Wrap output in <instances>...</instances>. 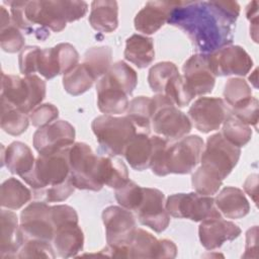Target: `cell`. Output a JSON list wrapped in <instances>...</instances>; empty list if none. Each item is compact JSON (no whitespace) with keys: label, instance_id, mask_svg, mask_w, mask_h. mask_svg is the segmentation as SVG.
<instances>
[{"label":"cell","instance_id":"53","mask_svg":"<svg viewBox=\"0 0 259 259\" xmlns=\"http://www.w3.org/2000/svg\"><path fill=\"white\" fill-rule=\"evenodd\" d=\"M246 193L253 199L255 204H257V189H258V175L257 174H251L248 176L246 181L243 185Z\"/></svg>","mask_w":259,"mask_h":259},{"label":"cell","instance_id":"18","mask_svg":"<svg viewBox=\"0 0 259 259\" xmlns=\"http://www.w3.org/2000/svg\"><path fill=\"white\" fill-rule=\"evenodd\" d=\"M183 74L185 84L194 97L212 91L215 75L209 66L207 54L191 56L183 65Z\"/></svg>","mask_w":259,"mask_h":259},{"label":"cell","instance_id":"1","mask_svg":"<svg viewBox=\"0 0 259 259\" xmlns=\"http://www.w3.org/2000/svg\"><path fill=\"white\" fill-rule=\"evenodd\" d=\"M239 14L235 1H177L167 22L187 34L201 54H210L233 42Z\"/></svg>","mask_w":259,"mask_h":259},{"label":"cell","instance_id":"14","mask_svg":"<svg viewBox=\"0 0 259 259\" xmlns=\"http://www.w3.org/2000/svg\"><path fill=\"white\" fill-rule=\"evenodd\" d=\"M209 66L217 76H245L253 67L249 54L240 46H226L207 54Z\"/></svg>","mask_w":259,"mask_h":259},{"label":"cell","instance_id":"37","mask_svg":"<svg viewBox=\"0 0 259 259\" xmlns=\"http://www.w3.org/2000/svg\"><path fill=\"white\" fill-rule=\"evenodd\" d=\"M178 73L176 65L172 62H161L154 65L148 74V82L152 91L163 94L167 82Z\"/></svg>","mask_w":259,"mask_h":259},{"label":"cell","instance_id":"4","mask_svg":"<svg viewBox=\"0 0 259 259\" xmlns=\"http://www.w3.org/2000/svg\"><path fill=\"white\" fill-rule=\"evenodd\" d=\"M91 128L100 148L111 157L123 155L126 145L137 134L134 123L127 116L103 114L93 119Z\"/></svg>","mask_w":259,"mask_h":259},{"label":"cell","instance_id":"43","mask_svg":"<svg viewBox=\"0 0 259 259\" xmlns=\"http://www.w3.org/2000/svg\"><path fill=\"white\" fill-rule=\"evenodd\" d=\"M36 72L48 80L61 74L55 48H46L39 50L36 63Z\"/></svg>","mask_w":259,"mask_h":259},{"label":"cell","instance_id":"36","mask_svg":"<svg viewBox=\"0 0 259 259\" xmlns=\"http://www.w3.org/2000/svg\"><path fill=\"white\" fill-rule=\"evenodd\" d=\"M223 137L237 147L245 146L252 137V130L249 125L239 120L231 110L223 122Z\"/></svg>","mask_w":259,"mask_h":259},{"label":"cell","instance_id":"26","mask_svg":"<svg viewBox=\"0 0 259 259\" xmlns=\"http://www.w3.org/2000/svg\"><path fill=\"white\" fill-rule=\"evenodd\" d=\"M21 247L19 242V226L16 213L11 210L1 209V239L0 257L2 259L17 258Z\"/></svg>","mask_w":259,"mask_h":259},{"label":"cell","instance_id":"31","mask_svg":"<svg viewBox=\"0 0 259 259\" xmlns=\"http://www.w3.org/2000/svg\"><path fill=\"white\" fill-rule=\"evenodd\" d=\"M153 113V101L148 96L133 98L126 109V116L134 123L138 133L149 134Z\"/></svg>","mask_w":259,"mask_h":259},{"label":"cell","instance_id":"42","mask_svg":"<svg viewBox=\"0 0 259 259\" xmlns=\"http://www.w3.org/2000/svg\"><path fill=\"white\" fill-rule=\"evenodd\" d=\"M151 141L153 150L150 168L157 176H166L168 175L166 167V153L168 148V141L160 136L151 137Z\"/></svg>","mask_w":259,"mask_h":259},{"label":"cell","instance_id":"16","mask_svg":"<svg viewBox=\"0 0 259 259\" xmlns=\"http://www.w3.org/2000/svg\"><path fill=\"white\" fill-rule=\"evenodd\" d=\"M165 195L156 188H143V199L136 210L139 222L156 233L165 231L170 223V215L165 207Z\"/></svg>","mask_w":259,"mask_h":259},{"label":"cell","instance_id":"12","mask_svg":"<svg viewBox=\"0 0 259 259\" xmlns=\"http://www.w3.org/2000/svg\"><path fill=\"white\" fill-rule=\"evenodd\" d=\"M203 148V140L196 135L183 137L177 143L168 146L166 153L168 174L190 173L200 161Z\"/></svg>","mask_w":259,"mask_h":259},{"label":"cell","instance_id":"38","mask_svg":"<svg viewBox=\"0 0 259 259\" xmlns=\"http://www.w3.org/2000/svg\"><path fill=\"white\" fill-rule=\"evenodd\" d=\"M163 94L166 95L178 107L186 106L194 97L185 84L183 77L179 73L174 75L167 82Z\"/></svg>","mask_w":259,"mask_h":259},{"label":"cell","instance_id":"48","mask_svg":"<svg viewBox=\"0 0 259 259\" xmlns=\"http://www.w3.org/2000/svg\"><path fill=\"white\" fill-rule=\"evenodd\" d=\"M258 100L257 98L251 96L249 99L243 103L233 107L231 110L239 120L244 122L247 125H257L258 122Z\"/></svg>","mask_w":259,"mask_h":259},{"label":"cell","instance_id":"25","mask_svg":"<svg viewBox=\"0 0 259 259\" xmlns=\"http://www.w3.org/2000/svg\"><path fill=\"white\" fill-rule=\"evenodd\" d=\"M213 199L219 211L228 219H241L249 213V201L244 192L237 187H225Z\"/></svg>","mask_w":259,"mask_h":259},{"label":"cell","instance_id":"11","mask_svg":"<svg viewBox=\"0 0 259 259\" xmlns=\"http://www.w3.org/2000/svg\"><path fill=\"white\" fill-rule=\"evenodd\" d=\"M102 222L107 246L113 250L126 248L137 229L134 214L122 206L110 205L103 209Z\"/></svg>","mask_w":259,"mask_h":259},{"label":"cell","instance_id":"33","mask_svg":"<svg viewBox=\"0 0 259 259\" xmlns=\"http://www.w3.org/2000/svg\"><path fill=\"white\" fill-rule=\"evenodd\" d=\"M29 117L18 108L1 100V128L11 136H19L28 126Z\"/></svg>","mask_w":259,"mask_h":259},{"label":"cell","instance_id":"44","mask_svg":"<svg viewBox=\"0 0 259 259\" xmlns=\"http://www.w3.org/2000/svg\"><path fill=\"white\" fill-rule=\"evenodd\" d=\"M56 257L54 248L50 242L39 240H28L21 245L17 258H49Z\"/></svg>","mask_w":259,"mask_h":259},{"label":"cell","instance_id":"15","mask_svg":"<svg viewBox=\"0 0 259 259\" xmlns=\"http://www.w3.org/2000/svg\"><path fill=\"white\" fill-rule=\"evenodd\" d=\"M229 112L225 101L217 97H200L188 110L194 126L204 134L219 130Z\"/></svg>","mask_w":259,"mask_h":259},{"label":"cell","instance_id":"17","mask_svg":"<svg viewBox=\"0 0 259 259\" xmlns=\"http://www.w3.org/2000/svg\"><path fill=\"white\" fill-rule=\"evenodd\" d=\"M126 248L128 258H175L177 255V247L172 241L157 240L143 229H136Z\"/></svg>","mask_w":259,"mask_h":259},{"label":"cell","instance_id":"51","mask_svg":"<svg viewBox=\"0 0 259 259\" xmlns=\"http://www.w3.org/2000/svg\"><path fill=\"white\" fill-rule=\"evenodd\" d=\"M246 16L250 21V34L255 42H257L258 33V2L252 1L246 8Z\"/></svg>","mask_w":259,"mask_h":259},{"label":"cell","instance_id":"13","mask_svg":"<svg viewBox=\"0 0 259 259\" xmlns=\"http://www.w3.org/2000/svg\"><path fill=\"white\" fill-rule=\"evenodd\" d=\"M75 128L66 120L53 121L39 127L33 135V147L38 155H50L74 144Z\"/></svg>","mask_w":259,"mask_h":259},{"label":"cell","instance_id":"32","mask_svg":"<svg viewBox=\"0 0 259 259\" xmlns=\"http://www.w3.org/2000/svg\"><path fill=\"white\" fill-rule=\"evenodd\" d=\"M111 60L112 50L109 47H93L84 54L82 64L96 80L107 73L111 66Z\"/></svg>","mask_w":259,"mask_h":259},{"label":"cell","instance_id":"6","mask_svg":"<svg viewBox=\"0 0 259 259\" xmlns=\"http://www.w3.org/2000/svg\"><path fill=\"white\" fill-rule=\"evenodd\" d=\"M153 113L152 126L154 132L167 141L180 140L191 131L189 117L179 110L164 94H157L152 98Z\"/></svg>","mask_w":259,"mask_h":259},{"label":"cell","instance_id":"29","mask_svg":"<svg viewBox=\"0 0 259 259\" xmlns=\"http://www.w3.org/2000/svg\"><path fill=\"white\" fill-rule=\"evenodd\" d=\"M124 58L140 69L148 67L155 59L153 39L142 34H133L125 41Z\"/></svg>","mask_w":259,"mask_h":259},{"label":"cell","instance_id":"20","mask_svg":"<svg viewBox=\"0 0 259 259\" xmlns=\"http://www.w3.org/2000/svg\"><path fill=\"white\" fill-rule=\"evenodd\" d=\"M176 4L177 1L147 2L135 17V28L145 34L155 33L168 21Z\"/></svg>","mask_w":259,"mask_h":259},{"label":"cell","instance_id":"28","mask_svg":"<svg viewBox=\"0 0 259 259\" xmlns=\"http://www.w3.org/2000/svg\"><path fill=\"white\" fill-rule=\"evenodd\" d=\"M152 150L151 137L148 134L137 133L126 145L123 156L133 169L142 171L150 168Z\"/></svg>","mask_w":259,"mask_h":259},{"label":"cell","instance_id":"55","mask_svg":"<svg viewBox=\"0 0 259 259\" xmlns=\"http://www.w3.org/2000/svg\"><path fill=\"white\" fill-rule=\"evenodd\" d=\"M253 76H254V77L250 76V77H249V80H250V82L253 83L254 87L257 88V69H255V71L253 72Z\"/></svg>","mask_w":259,"mask_h":259},{"label":"cell","instance_id":"46","mask_svg":"<svg viewBox=\"0 0 259 259\" xmlns=\"http://www.w3.org/2000/svg\"><path fill=\"white\" fill-rule=\"evenodd\" d=\"M75 190L70 177L63 183L45 188L38 192L33 193L36 198L44 199L47 202H59L66 200Z\"/></svg>","mask_w":259,"mask_h":259},{"label":"cell","instance_id":"50","mask_svg":"<svg viewBox=\"0 0 259 259\" xmlns=\"http://www.w3.org/2000/svg\"><path fill=\"white\" fill-rule=\"evenodd\" d=\"M39 50L40 49L35 46H28L21 50L18 56V64L20 73L24 76L34 75L36 72V63Z\"/></svg>","mask_w":259,"mask_h":259},{"label":"cell","instance_id":"52","mask_svg":"<svg viewBox=\"0 0 259 259\" xmlns=\"http://www.w3.org/2000/svg\"><path fill=\"white\" fill-rule=\"evenodd\" d=\"M257 236H258V227L254 226L249 229L246 234V247L243 258H250L251 252L257 256Z\"/></svg>","mask_w":259,"mask_h":259},{"label":"cell","instance_id":"39","mask_svg":"<svg viewBox=\"0 0 259 259\" xmlns=\"http://www.w3.org/2000/svg\"><path fill=\"white\" fill-rule=\"evenodd\" d=\"M252 96V89L249 84L241 78H231L227 81L224 89L226 102L233 108Z\"/></svg>","mask_w":259,"mask_h":259},{"label":"cell","instance_id":"30","mask_svg":"<svg viewBox=\"0 0 259 259\" xmlns=\"http://www.w3.org/2000/svg\"><path fill=\"white\" fill-rule=\"evenodd\" d=\"M31 191L16 178H8L1 185L0 204L3 208L18 209L31 199Z\"/></svg>","mask_w":259,"mask_h":259},{"label":"cell","instance_id":"27","mask_svg":"<svg viewBox=\"0 0 259 259\" xmlns=\"http://www.w3.org/2000/svg\"><path fill=\"white\" fill-rule=\"evenodd\" d=\"M89 23L100 32H112L118 25V6L116 1L95 0L91 3Z\"/></svg>","mask_w":259,"mask_h":259},{"label":"cell","instance_id":"19","mask_svg":"<svg viewBox=\"0 0 259 259\" xmlns=\"http://www.w3.org/2000/svg\"><path fill=\"white\" fill-rule=\"evenodd\" d=\"M240 234L241 229L236 224L222 218L204 220L198 228L200 243L207 250L217 249L225 242L235 240Z\"/></svg>","mask_w":259,"mask_h":259},{"label":"cell","instance_id":"23","mask_svg":"<svg viewBox=\"0 0 259 259\" xmlns=\"http://www.w3.org/2000/svg\"><path fill=\"white\" fill-rule=\"evenodd\" d=\"M96 179L101 186L117 189L130 181L127 167L120 159L98 156Z\"/></svg>","mask_w":259,"mask_h":259},{"label":"cell","instance_id":"22","mask_svg":"<svg viewBox=\"0 0 259 259\" xmlns=\"http://www.w3.org/2000/svg\"><path fill=\"white\" fill-rule=\"evenodd\" d=\"M98 109L105 114H120L128 107L127 95L104 75L96 84Z\"/></svg>","mask_w":259,"mask_h":259},{"label":"cell","instance_id":"35","mask_svg":"<svg viewBox=\"0 0 259 259\" xmlns=\"http://www.w3.org/2000/svg\"><path fill=\"white\" fill-rule=\"evenodd\" d=\"M105 76L126 95H131L138 84V75L136 71L122 61L112 64Z\"/></svg>","mask_w":259,"mask_h":259},{"label":"cell","instance_id":"7","mask_svg":"<svg viewBox=\"0 0 259 259\" xmlns=\"http://www.w3.org/2000/svg\"><path fill=\"white\" fill-rule=\"evenodd\" d=\"M241 149L227 141L221 133L207 138L200 162L201 168L224 180L237 165Z\"/></svg>","mask_w":259,"mask_h":259},{"label":"cell","instance_id":"34","mask_svg":"<svg viewBox=\"0 0 259 259\" xmlns=\"http://www.w3.org/2000/svg\"><path fill=\"white\" fill-rule=\"evenodd\" d=\"M95 79L83 64H78L75 68L63 76V86L67 93L78 96L89 90Z\"/></svg>","mask_w":259,"mask_h":259},{"label":"cell","instance_id":"47","mask_svg":"<svg viewBox=\"0 0 259 259\" xmlns=\"http://www.w3.org/2000/svg\"><path fill=\"white\" fill-rule=\"evenodd\" d=\"M61 69V74L65 75L78 65L79 54L74 46L68 42H62L54 47Z\"/></svg>","mask_w":259,"mask_h":259},{"label":"cell","instance_id":"5","mask_svg":"<svg viewBox=\"0 0 259 259\" xmlns=\"http://www.w3.org/2000/svg\"><path fill=\"white\" fill-rule=\"evenodd\" d=\"M69 149L50 155H38L32 169L21 177L33 189V193L61 184L70 177Z\"/></svg>","mask_w":259,"mask_h":259},{"label":"cell","instance_id":"45","mask_svg":"<svg viewBox=\"0 0 259 259\" xmlns=\"http://www.w3.org/2000/svg\"><path fill=\"white\" fill-rule=\"evenodd\" d=\"M0 46L4 52L10 54L19 52L23 49L24 37L19 28L16 27L12 22L9 25L1 28Z\"/></svg>","mask_w":259,"mask_h":259},{"label":"cell","instance_id":"21","mask_svg":"<svg viewBox=\"0 0 259 259\" xmlns=\"http://www.w3.org/2000/svg\"><path fill=\"white\" fill-rule=\"evenodd\" d=\"M54 249L62 258L76 256L84 246V235L78 221H68L59 225L53 238Z\"/></svg>","mask_w":259,"mask_h":259},{"label":"cell","instance_id":"41","mask_svg":"<svg viewBox=\"0 0 259 259\" xmlns=\"http://www.w3.org/2000/svg\"><path fill=\"white\" fill-rule=\"evenodd\" d=\"M115 199L122 207L137 210L143 199V187L130 180L123 186L115 189Z\"/></svg>","mask_w":259,"mask_h":259},{"label":"cell","instance_id":"2","mask_svg":"<svg viewBox=\"0 0 259 259\" xmlns=\"http://www.w3.org/2000/svg\"><path fill=\"white\" fill-rule=\"evenodd\" d=\"M11 22L27 33L62 31L68 22L79 20L88 10L85 1H9Z\"/></svg>","mask_w":259,"mask_h":259},{"label":"cell","instance_id":"3","mask_svg":"<svg viewBox=\"0 0 259 259\" xmlns=\"http://www.w3.org/2000/svg\"><path fill=\"white\" fill-rule=\"evenodd\" d=\"M1 100L24 113L31 112L46 97V82L36 75L23 78L1 74Z\"/></svg>","mask_w":259,"mask_h":259},{"label":"cell","instance_id":"8","mask_svg":"<svg viewBox=\"0 0 259 259\" xmlns=\"http://www.w3.org/2000/svg\"><path fill=\"white\" fill-rule=\"evenodd\" d=\"M165 207L169 215L178 219H188L193 222H202L207 219L222 218L211 196L197 192L175 193L170 195Z\"/></svg>","mask_w":259,"mask_h":259},{"label":"cell","instance_id":"54","mask_svg":"<svg viewBox=\"0 0 259 259\" xmlns=\"http://www.w3.org/2000/svg\"><path fill=\"white\" fill-rule=\"evenodd\" d=\"M1 8V13H0V15H1V28H3V27H5V26H7V25H9L11 22V18H10V16H9V13H8V11L6 10V8L4 7V6H1L0 7Z\"/></svg>","mask_w":259,"mask_h":259},{"label":"cell","instance_id":"49","mask_svg":"<svg viewBox=\"0 0 259 259\" xmlns=\"http://www.w3.org/2000/svg\"><path fill=\"white\" fill-rule=\"evenodd\" d=\"M59 116L58 108L52 103H44L36 106L29 113V120L33 126L42 127L52 123Z\"/></svg>","mask_w":259,"mask_h":259},{"label":"cell","instance_id":"40","mask_svg":"<svg viewBox=\"0 0 259 259\" xmlns=\"http://www.w3.org/2000/svg\"><path fill=\"white\" fill-rule=\"evenodd\" d=\"M191 182L194 190L201 195L211 196L215 194L222 186L223 180L210 174L203 168L199 167L191 177Z\"/></svg>","mask_w":259,"mask_h":259},{"label":"cell","instance_id":"10","mask_svg":"<svg viewBox=\"0 0 259 259\" xmlns=\"http://www.w3.org/2000/svg\"><path fill=\"white\" fill-rule=\"evenodd\" d=\"M54 235L52 206L44 201H34L21 211L19 225V242L21 245L28 240L51 242Z\"/></svg>","mask_w":259,"mask_h":259},{"label":"cell","instance_id":"24","mask_svg":"<svg viewBox=\"0 0 259 259\" xmlns=\"http://www.w3.org/2000/svg\"><path fill=\"white\" fill-rule=\"evenodd\" d=\"M2 166L6 165L7 169L12 173L22 177L28 173L35 159L30 148L22 142H13L7 148L2 147Z\"/></svg>","mask_w":259,"mask_h":259},{"label":"cell","instance_id":"9","mask_svg":"<svg viewBox=\"0 0 259 259\" xmlns=\"http://www.w3.org/2000/svg\"><path fill=\"white\" fill-rule=\"evenodd\" d=\"M70 179L78 189H87L98 191L102 186L96 179L97 161L91 148L85 143H74L69 149Z\"/></svg>","mask_w":259,"mask_h":259}]
</instances>
